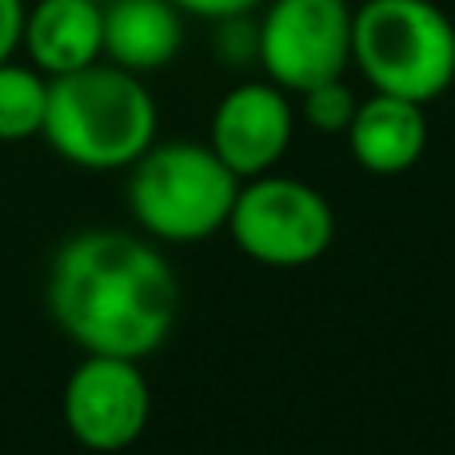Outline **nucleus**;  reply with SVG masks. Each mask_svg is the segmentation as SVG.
<instances>
[{
    "mask_svg": "<svg viewBox=\"0 0 455 455\" xmlns=\"http://www.w3.org/2000/svg\"><path fill=\"white\" fill-rule=\"evenodd\" d=\"M427 104L371 92L347 124V152L371 176H400L427 152Z\"/></svg>",
    "mask_w": 455,
    "mask_h": 455,
    "instance_id": "1a4fd4ad",
    "label": "nucleus"
},
{
    "mask_svg": "<svg viewBox=\"0 0 455 455\" xmlns=\"http://www.w3.org/2000/svg\"><path fill=\"white\" fill-rule=\"evenodd\" d=\"M296 132V112L280 84L272 80H243L228 88L212 112L208 148L232 168L240 180L272 172L283 160Z\"/></svg>",
    "mask_w": 455,
    "mask_h": 455,
    "instance_id": "6e6552de",
    "label": "nucleus"
},
{
    "mask_svg": "<svg viewBox=\"0 0 455 455\" xmlns=\"http://www.w3.org/2000/svg\"><path fill=\"white\" fill-rule=\"evenodd\" d=\"M48 312L84 355L144 360L172 336L180 283L148 240L120 228H88L56 248Z\"/></svg>",
    "mask_w": 455,
    "mask_h": 455,
    "instance_id": "f257e3e1",
    "label": "nucleus"
},
{
    "mask_svg": "<svg viewBox=\"0 0 455 455\" xmlns=\"http://www.w3.org/2000/svg\"><path fill=\"white\" fill-rule=\"evenodd\" d=\"M156 100L144 80L116 64H88L48 80L40 136L76 168H132L156 144Z\"/></svg>",
    "mask_w": 455,
    "mask_h": 455,
    "instance_id": "f03ea898",
    "label": "nucleus"
},
{
    "mask_svg": "<svg viewBox=\"0 0 455 455\" xmlns=\"http://www.w3.org/2000/svg\"><path fill=\"white\" fill-rule=\"evenodd\" d=\"M20 48L32 68L48 80L88 68L104 56V4L100 0H36L24 16Z\"/></svg>",
    "mask_w": 455,
    "mask_h": 455,
    "instance_id": "9d476101",
    "label": "nucleus"
},
{
    "mask_svg": "<svg viewBox=\"0 0 455 455\" xmlns=\"http://www.w3.org/2000/svg\"><path fill=\"white\" fill-rule=\"evenodd\" d=\"M228 235L264 267H307L336 240V212L312 184L264 172L240 184Z\"/></svg>",
    "mask_w": 455,
    "mask_h": 455,
    "instance_id": "39448f33",
    "label": "nucleus"
},
{
    "mask_svg": "<svg viewBox=\"0 0 455 455\" xmlns=\"http://www.w3.org/2000/svg\"><path fill=\"white\" fill-rule=\"evenodd\" d=\"M304 96V120L315 128V132H347L355 108H360V96H355L352 84H344V76L323 80V84L307 88Z\"/></svg>",
    "mask_w": 455,
    "mask_h": 455,
    "instance_id": "ddd939ff",
    "label": "nucleus"
},
{
    "mask_svg": "<svg viewBox=\"0 0 455 455\" xmlns=\"http://www.w3.org/2000/svg\"><path fill=\"white\" fill-rule=\"evenodd\" d=\"M216 24V56L228 68H243V64L259 60V20H251V12L243 16H224Z\"/></svg>",
    "mask_w": 455,
    "mask_h": 455,
    "instance_id": "4468645a",
    "label": "nucleus"
},
{
    "mask_svg": "<svg viewBox=\"0 0 455 455\" xmlns=\"http://www.w3.org/2000/svg\"><path fill=\"white\" fill-rule=\"evenodd\" d=\"M48 80L28 64H0V140L16 144L44 128Z\"/></svg>",
    "mask_w": 455,
    "mask_h": 455,
    "instance_id": "f8f14e48",
    "label": "nucleus"
},
{
    "mask_svg": "<svg viewBox=\"0 0 455 455\" xmlns=\"http://www.w3.org/2000/svg\"><path fill=\"white\" fill-rule=\"evenodd\" d=\"M24 0H0V64L12 60V52L20 48V36H24Z\"/></svg>",
    "mask_w": 455,
    "mask_h": 455,
    "instance_id": "dca6fc26",
    "label": "nucleus"
},
{
    "mask_svg": "<svg viewBox=\"0 0 455 455\" xmlns=\"http://www.w3.org/2000/svg\"><path fill=\"white\" fill-rule=\"evenodd\" d=\"M352 64L371 92L432 104L455 80V24L435 0H363L352 16Z\"/></svg>",
    "mask_w": 455,
    "mask_h": 455,
    "instance_id": "7ed1b4c3",
    "label": "nucleus"
},
{
    "mask_svg": "<svg viewBox=\"0 0 455 455\" xmlns=\"http://www.w3.org/2000/svg\"><path fill=\"white\" fill-rule=\"evenodd\" d=\"M184 12L172 0H104V56L136 76L180 56Z\"/></svg>",
    "mask_w": 455,
    "mask_h": 455,
    "instance_id": "9b49d317",
    "label": "nucleus"
},
{
    "mask_svg": "<svg viewBox=\"0 0 455 455\" xmlns=\"http://www.w3.org/2000/svg\"><path fill=\"white\" fill-rule=\"evenodd\" d=\"M180 12L200 16V20H224V16H243L264 8L267 0H172Z\"/></svg>",
    "mask_w": 455,
    "mask_h": 455,
    "instance_id": "2eb2a0df",
    "label": "nucleus"
},
{
    "mask_svg": "<svg viewBox=\"0 0 455 455\" xmlns=\"http://www.w3.org/2000/svg\"><path fill=\"white\" fill-rule=\"evenodd\" d=\"M240 176L208 144H152L128 176V208L136 224L164 243H200L228 228Z\"/></svg>",
    "mask_w": 455,
    "mask_h": 455,
    "instance_id": "20e7f679",
    "label": "nucleus"
},
{
    "mask_svg": "<svg viewBox=\"0 0 455 455\" xmlns=\"http://www.w3.org/2000/svg\"><path fill=\"white\" fill-rule=\"evenodd\" d=\"M64 424L88 451H124L144 435L152 416V387L140 360L84 355L64 384Z\"/></svg>",
    "mask_w": 455,
    "mask_h": 455,
    "instance_id": "0eeeda50",
    "label": "nucleus"
},
{
    "mask_svg": "<svg viewBox=\"0 0 455 455\" xmlns=\"http://www.w3.org/2000/svg\"><path fill=\"white\" fill-rule=\"evenodd\" d=\"M347 0H267L259 16V68L283 92H307L352 64Z\"/></svg>",
    "mask_w": 455,
    "mask_h": 455,
    "instance_id": "423d86ee",
    "label": "nucleus"
},
{
    "mask_svg": "<svg viewBox=\"0 0 455 455\" xmlns=\"http://www.w3.org/2000/svg\"><path fill=\"white\" fill-rule=\"evenodd\" d=\"M100 4H104V0H100Z\"/></svg>",
    "mask_w": 455,
    "mask_h": 455,
    "instance_id": "f3484780",
    "label": "nucleus"
}]
</instances>
